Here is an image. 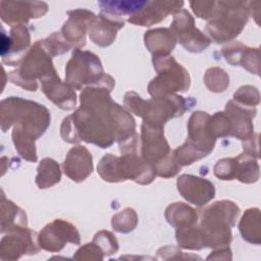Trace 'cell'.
Here are the masks:
<instances>
[{
  "label": "cell",
  "instance_id": "obj_1",
  "mask_svg": "<svg viewBox=\"0 0 261 261\" xmlns=\"http://www.w3.org/2000/svg\"><path fill=\"white\" fill-rule=\"evenodd\" d=\"M240 214L239 207L230 201H219L209 206L202 215L201 233L205 246L227 245L231 240L230 226Z\"/></svg>",
  "mask_w": 261,
  "mask_h": 261
},
{
  "label": "cell",
  "instance_id": "obj_2",
  "mask_svg": "<svg viewBox=\"0 0 261 261\" xmlns=\"http://www.w3.org/2000/svg\"><path fill=\"white\" fill-rule=\"evenodd\" d=\"M249 13L248 2H216L214 13L206 25V31L217 43L229 41L240 35L248 21Z\"/></svg>",
  "mask_w": 261,
  "mask_h": 261
},
{
  "label": "cell",
  "instance_id": "obj_3",
  "mask_svg": "<svg viewBox=\"0 0 261 261\" xmlns=\"http://www.w3.org/2000/svg\"><path fill=\"white\" fill-rule=\"evenodd\" d=\"M98 172L107 181L114 182L130 178L142 185L150 184L156 173L153 165L132 154L120 158L111 154L104 156L98 165Z\"/></svg>",
  "mask_w": 261,
  "mask_h": 261
},
{
  "label": "cell",
  "instance_id": "obj_4",
  "mask_svg": "<svg viewBox=\"0 0 261 261\" xmlns=\"http://www.w3.org/2000/svg\"><path fill=\"white\" fill-rule=\"evenodd\" d=\"M154 67L158 72L149 85V93L154 98H164L173 92L186 91L190 86L188 71L175 60L166 55L154 56Z\"/></svg>",
  "mask_w": 261,
  "mask_h": 261
},
{
  "label": "cell",
  "instance_id": "obj_5",
  "mask_svg": "<svg viewBox=\"0 0 261 261\" xmlns=\"http://www.w3.org/2000/svg\"><path fill=\"white\" fill-rule=\"evenodd\" d=\"M106 77L99 58L88 51L76 49L66 66V82L75 89L85 84H97Z\"/></svg>",
  "mask_w": 261,
  "mask_h": 261
},
{
  "label": "cell",
  "instance_id": "obj_6",
  "mask_svg": "<svg viewBox=\"0 0 261 261\" xmlns=\"http://www.w3.org/2000/svg\"><path fill=\"white\" fill-rule=\"evenodd\" d=\"M170 29L171 33L189 51L201 52L210 44L209 39L194 27L193 17L185 9L174 14Z\"/></svg>",
  "mask_w": 261,
  "mask_h": 261
},
{
  "label": "cell",
  "instance_id": "obj_7",
  "mask_svg": "<svg viewBox=\"0 0 261 261\" xmlns=\"http://www.w3.org/2000/svg\"><path fill=\"white\" fill-rule=\"evenodd\" d=\"M39 241L45 250L59 251L66 242L79 244L80 237L73 225L64 220L56 219L41 231Z\"/></svg>",
  "mask_w": 261,
  "mask_h": 261
},
{
  "label": "cell",
  "instance_id": "obj_8",
  "mask_svg": "<svg viewBox=\"0 0 261 261\" xmlns=\"http://www.w3.org/2000/svg\"><path fill=\"white\" fill-rule=\"evenodd\" d=\"M143 157L153 167L168 156L169 146L164 139L162 127H156L143 123Z\"/></svg>",
  "mask_w": 261,
  "mask_h": 261
},
{
  "label": "cell",
  "instance_id": "obj_9",
  "mask_svg": "<svg viewBox=\"0 0 261 261\" xmlns=\"http://www.w3.org/2000/svg\"><path fill=\"white\" fill-rule=\"evenodd\" d=\"M177 188L185 199L198 206L209 202L215 194L213 184L195 175H181L177 180Z\"/></svg>",
  "mask_w": 261,
  "mask_h": 261
},
{
  "label": "cell",
  "instance_id": "obj_10",
  "mask_svg": "<svg viewBox=\"0 0 261 261\" xmlns=\"http://www.w3.org/2000/svg\"><path fill=\"white\" fill-rule=\"evenodd\" d=\"M226 112L231 123L232 136L242 141H247L254 135L252 118L256 115L255 107H248L238 102L229 101L226 104Z\"/></svg>",
  "mask_w": 261,
  "mask_h": 261
},
{
  "label": "cell",
  "instance_id": "obj_11",
  "mask_svg": "<svg viewBox=\"0 0 261 261\" xmlns=\"http://www.w3.org/2000/svg\"><path fill=\"white\" fill-rule=\"evenodd\" d=\"M182 5V1H148L139 12L128 18V21L138 25H151L161 21L169 13L179 11Z\"/></svg>",
  "mask_w": 261,
  "mask_h": 261
},
{
  "label": "cell",
  "instance_id": "obj_12",
  "mask_svg": "<svg viewBox=\"0 0 261 261\" xmlns=\"http://www.w3.org/2000/svg\"><path fill=\"white\" fill-rule=\"evenodd\" d=\"M43 92L46 96L62 109H72L75 105V94L66 85L61 83L56 71L41 79Z\"/></svg>",
  "mask_w": 261,
  "mask_h": 261
},
{
  "label": "cell",
  "instance_id": "obj_13",
  "mask_svg": "<svg viewBox=\"0 0 261 261\" xmlns=\"http://www.w3.org/2000/svg\"><path fill=\"white\" fill-rule=\"evenodd\" d=\"M64 172L75 181L84 180L93 169L91 153L83 146L72 148L63 163Z\"/></svg>",
  "mask_w": 261,
  "mask_h": 261
},
{
  "label": "cell",
  "instance_id": "obj_14",
  "mask_svg": "<svg viewBox=\"0 0 261 261\" xmlns=\"http://www.w3.org/2000/svg\"><path fill=\"white\" fill-rule=\"evenodd\" d=\"M122 27L123 21L102 13L99 16H95L90 22V38L97 45L108 46L115 39L116 32Z\"/></svg>",
  "mask_w": 261,
  "mask_h": 261
},
{
  "label": "cell",
  "instance_id": "obj_15",
  "mask_svg": "<svg viewBox=\"0 0 261 261\" xmlns=\"http://www.w3.org/2000/svg\"><path fill=\"white\" fill-rule=\"evenodd\" d=\"M68 14L69 19L62 28L64 39L66 38L67 42L84 45L87 25H90V22L96 15L85 9L68 11Z\"/></svg>",
  "mask_w": 261,
  "mask_h": 261
},
{
  "label": "cell",
  "instance_id": "obj_16",
  "mask_svg": "<svg viewBox=\"0 0 261 261\" xmlns=\"http://www.w3.org/2000/svg\"><path fill=\"white\" fill-rule=\"evenodd\" d=\"M8 8L7 22L28 21L31 17H40L47 11V4L44 2H4Z\"/></svg>",
  "mask_w": 261,
  "mask_h": 261
},
{
  "label": "cell",
  "instance_id": "obj_17",
  "mask_svg": "<svg viewBox=\"0 0 261 261\" xmlns=\"http://www.w3.org/2000/svg\"><path fill=\"white\" fill-rule=\"evenodd\" d=\"M145 44L155 56L168 54L175 45L173 34L167 29H156L146 33Z\"/></svg>",
  "mask_w": 261,
  "mask_h": 261
},
{
  "label": "cell",
  "instance_id": "obj_18",
  "mask_svg": "<svg viewBox=\"0 0 261 261\" xmlns=\"http://www.w3.org/2000/svg\"><path fill=\"white\" fill-rule=\"evenodd\" d=\"M239 227L244 240L259 245L261 236L260 210L258 208L248 209L242 217Z\"/></svg>",
  "mask_w": 261,
  "mask_h": 261
},
{
  "label": "cell",
  "instance_id": "obj_19",
  "mask_svg": "<svg viewBox=\"0 0 261 261\" xmlns=\"http://www.w3.org/2000/svg\"><path fill=\"white\" fill-rule=\"evenodd\" d=\"M165 216L171 225L180 227L190 226L197 220V213L195 210L184 203H174L168 206Z\"/></svg>",
  "mask_w": 261,
  "mask_h": 261
},
{
  "label": "cell",
  "instance_id": "obj_20",
  "mask_svg": "<svg viewBox=\"0 0 261 261\" xmlns=\"http://www.w3.org/2000/svg\"><path fill=\"white\" fill-rule=\"evenodd\" d=\"M236 177L245 184L255 182L259 179V165L255 157L246 153L236 158Z\"/></svg>",
  "mask_w": 261,
  "mask_h": 261
},
{
  "label": "cell",
  "instance_id": "obj_21",
  "mask_svg": "<svg viewBox=\"0 0 261 261\" xmlns=\"http://www.w3.org/2000/svg\"><path fill=\"white\" fill-rule=\"evenodd\" d=\"M60 170L59 165L53 160L46 158L42 160L38 167V175L36 178L37 185L41 189L49 188L60 180Z\"/></svg>",
  "mask_w": 261,
  "mask_h": 261
},
{
  "label": "cell",
  "instance_id": "obj_22",
  "mask_svg": "<svg viewBox=\"0 0 261 261\" xmlns=\"http://www.w3.org/2000/svg\"><path fill=\"white\" fill-rule=\"evenodd\" d=\"M148 1H102L100 6L102 8V13L104 14H125L133 13L136 14L139 12Z\"/></svg>",
  "mask_w": 261,
  "mask_h": 261
},
{
  "label": "cell",
  "instance_id": "obj_23",
  "mask_svg": "<svg viewBox=\"0 0 261 261\" xmlns=\"http://www.w3.org/2000/svg\"><path fill=\"white\" fill-rule=\"evenodd\" d=\"M207 87L213 92H223L229 85V79L224 70L213 67L207 70L205 75Z\"/></svg>",
  "mask_w": 261,
  "mask_h": 261
},
{
  "label": "cell",
  "instance_id": "obj_24",
  "mask_svg": "<svg viewBox=\"0 0 261 261\" xmlns=\"http://www.w3.org/2000/svg\"><path fill=\"white\" fill-rule=\"evenodd\" d=\"M113 227L120 232H127L135 228L137 225V214L130 208L120 211L112 218Z\"/></svg>",
  "mask_w": 261,
  "mask_h": 261
},
{
  "label": "cell",
  "instance_id": "obj_25",
  "mask_svg": "<svg viewBox=\"0 0 261 261\" xmlns=\"http://www.w3.org/2000/svg\"><path fill=\"white\" fill-rule=\"evenodd\" d=\"M234 100L245 106L255 107L259 104V91L252 86H243L234 93Z\"/></svg>",
  "mask_w": 261,
  "mask_h": 261
},
{
  "label": "cell",
  "instance_id": "obj_26",
  "mask_svg": "<svg viewBox=\"0 0 261 261\" xmlns=\"http://www.w3.org/2000/svg\"><path fill=\"white\" fill-rule=\"evenodd\" d=\"M260 50L259 48H249L246 47L240 60V64L250 72L259 74L260 65Z\"/></svg>",
  "mask_w": 261,
  "mask_h": 261
},
{
  "label": "cell",
  "instance_id": "obj_27",
  "mask_svg": "<svg viewBox=\"0 0 261 261\" xmlns=\"http://www.w3.org/2000/svg\"><path fill=\"white\" fill-rule=\"evenodd\" d=\"M236 166H237V160L236 158H225L219 160L215 167H214V173L217 177L228 180L236 177Z\"/></svg>",
  "mask_w": 261,
  "mask_h": 261
},
{
  "label": "cell",
  "instance_id": "obj_28",
  "mask_svg": "<svg viewBox=\"0 0 261 261\" xmlns=\"http://www.w3.org/2000/svg\"><path fill=\"white\" fill-rule=\"evenodd\" d=\"M191 6L194 10V12L201 18H211L214 10H215V6H216V2L214 1H194L191 2Z\"/></svg>",
  "mask_w": 261,
  "mask_h": 261
}]
</instances>
